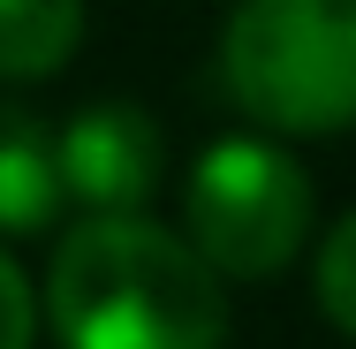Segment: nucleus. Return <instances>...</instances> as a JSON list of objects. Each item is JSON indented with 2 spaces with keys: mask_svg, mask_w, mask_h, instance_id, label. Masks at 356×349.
<instances>
[{
  "mask_svg": "<svg viewBox=\"0 0 356 349\" xmlns=\"http://www.w3.org/2000/svg\"><path fill=\"white\" fill-rule=\"evenodd\" d=\"M182 220L227 281H273L311 235V175L266 137H220L182 183Z\"/></svg>",
  "mask_w": 356,
  "mask_h": 349,
  "instance_id": "3",
  "label": "nucleus"
},
{
  "mask_svg": "<svg viewBox=\"0 0 356 349\" xmlns=\"http://www.w3.org/2000/svg\"><path fill=\"white\" fill-rule=\"evenodd\" d=\"M167 175V137L129 99H99L61 122V183L83 212H144Z\"/></svg>",
  "mask_w": 356,
  "mask_h": 349,
  "instance_id": "4",
  "label": "nucleus"
},
{
  "mask_svg": "<svg viewBox=\"0 0 356 349\" xmlns=\"http://www.w3.org/2000/svg\"><path fill=\"white\" fill-rule=\"evenodd\" d=\"M83 46V0H0V84L61 76Z\"/></svg>",
  "mask_w": 356,
  "mask_h": 349,
  "instance_id": "6",
  "label": "nucleus"
},
{
  "mask_svg": "<svg viewBox=\"0 0 356 349\" xmlns=\"http://www.w3.org/2000/svg\"><path fill=\"white\" fill-rule=\"evenodd\" d=\"M69 198L61 183V130H46L31 107L0 99V235H38Z\"/></svg>",
  "mask_w": 356,
  "mask_h": 349,
  "instance_id": "5",
  "label": "nucleus"
},
{
  "mask_svg": "<svg viewBox=\"0 0 356 349\" xmlns=\"http://www.w3.org/2000/svg\"><path fill=\"white\" fill-rule=\"evenodd\" d=\"M38 319H46V304H38L31 274L0 251V349H31L38 342Z\"/></svg>",
  "mask_w": 356,
  "mask_h": 349,
  "instance_id": "8",
  "label": "nucleus"
},
{
  "mask_svg": "<svg viewBox=\"0 0 356 349\" xmlns=\"http://www.w3.org/2000/svg\"><path fill=\"white\" fill-rule=\"evenodd\" d=\"M318 311L356 342V212H341L334 235L318 243Z\"/></svg>",
  "mask_w": 356,
  "mask_h": 349,
  "instance_id": "7",
  "label": "nucleus"
},
{
  "mask_svg": "<svg viewBox=\"0 0 356 349\" xmlns=\"http://www.w3.org/2000/svg\"><path fill=\"white\" fill-rule=\"evenodd\" d=\"M46 327L61 349H220L227 342V274L213 258L144 220L83 212L46 258Z\"/></svg>",
  "mask_w": 356,
  "mask_h": 349,
  "instance_id": "1",
  "label": "nucleus"
},
{
  "mask_svg": "<svg viewBox=\"0 0 356 349\" xmlns=\"http://www.w3.org/2000/svg\"><path fill=\"white\" fill-rule=\"evenodd\" d=\"M220 84L281 137L356 130V0H235Z\"/></svg>",
  "mask_w": 356,
  "mask_h": 349,
  "instance_id": "2",
  "label": "nucleus"
}]
</instances>
